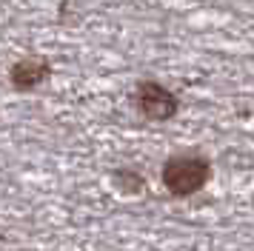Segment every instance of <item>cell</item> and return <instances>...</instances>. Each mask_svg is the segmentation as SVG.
Wrapping results in <instances>:
<instances>
[{
  "label": "cell",
  "instance_id": "obj_1",
  "mask_svg": "<svg viewBox=\"0 0 254 251\" xmlns=\"http://www.w3.org/2000/svg\"><path fill=\"white\" fill-rule=\"evenodd\" d=\"M211 180V160L200 151L172 154L160 166V183L172 197H194Z\"/></svg>",
  "mask_w": 254,
  "mask_h": 251
},
{
  "label": "cell",
  "instance_id": "obj_2",
  "mask_svg": "<svg viewBox=\"0 0 254 251\" xmlns=\"http://www.w3.org/2000/svg\"><path fill=\"white\" fill-rule=\"evenodd\" d=\"M131 103L143 120L149 123H169L177 117L180 112V100L169 86H163L157 80H140L134 86V94H131Z\"/></svg>",
  "mask_w": 254,
  "mask_h": 251
},
{
  "label": "cell",
  "instance_id": "obj_3",
  "mask_svg": "<svg viewBox=\"0 0 254 251\" xmlns=\"http://www.w3.org/2000/svg\"><path fill=\"white\" fill-rule=\"evenodd\" d=\"M49 80H52V63L43 60V57H20L9 68V83L20 94L37 91L40 86H46Z\"/></svg>",
  "mask_w": 254,
  "mask_h": 251
},
{
  "label": "cell",
  "instance_id": "obj_4",
  "mask_svg": "<svg viewBox=\"0 0 254 251\" xmlns=\"http://www.w3.org/2000/svg\"><path fill=\"white\" fill-rule=\"evenodd\" d=\"M109 183L120 197H140L146 191V177L131 166H117L109 171Z\"/></svg>",
  "mask_w": 254,
  "mask_h": 251
}]
</instances>
